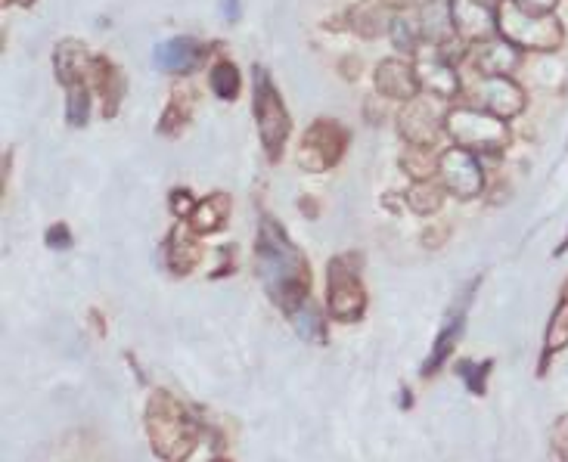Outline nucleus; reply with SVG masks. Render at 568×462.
<instances>
[{
  "mask_svg": "<svg viewBox=\"0 0 568 462\" xmlns=\"http://www.w3.org/2000/svg\"><path fill=\"white\" fill-rule=\"evenodd\" d=\"M221 16L227 22H236L239 19V0H221Z\"/></svg>",
  "mask_w": 568,
  "mask_h": 462,
  "instance_id": "obj_40",
  "label": "nucleus"
},
{
  "mask_svg": "<svg viewBox=\"0 0 568 462\" xmlns=\"http://www.w3.org/2000/svg\"><path fill=\"white\" fill-rule=\"evenodd\" d=\"M94 84L100 90V100H103V115L115 118L118 109H122L125 100V75L118 72V66L106 56H94Z\"/></svg>",
  "mask_w": 568,
  "mask_h": 462,
  "instance_id": "obj_21",
  "label": "nucleus"
},
{
  "mask_svg": "<svg viewBox=\"0 0 568 462\" xmlns=\"http://www.w3.org/2000/svg\"><path fill=\"white\" fill-rule=\"evenodd\" d=\"M168 205H171V214H174V218L187 221V218H190V211L196 208V199H193V193H190V190L177 187V190H171V196H168Z\"/></svg>",
  "mask_w": 568,
  "mask_h": 462,
  "instance_id": "obj_33",
  "label": "nucleus"
},
{
  "mask_svg": "<svg viewBox=\"0 0 568 462\" xmlns=\"http://www.w3.org/2000/svg\"><path fill=\"white\" fill-rule=\"evenodd\" d=\"M255 273L277 311L292 320L305 304H311V264L305 252L292 242L274 214H258L255 233Z\"/></svg>",
  "mask_w": 568,
  "mask_h": 462,
  "instance_id": "obj_1",
  "label": "nucleus"
},
{
  "mask_svg": "<svg viewBox=\"0 0 568 462\" xmlns=\"http://www.w3.org/2000/svg\"><path fill=\"white\" fill-rule=\"evenodd\" d=\"M348 140H351V134L339 125V121L320 118L305 131L302 143H298L295 162L308 174H323V171H330L342 162Z\"/></svg>",
  "mask_w": 568,
  "mask_h": 462,
  "instance_id": "obj_7",
  "label": "nucleus"
},
{
  "mask_svg": "<svg viewBox=\"0 0 568 462\" xmlns=\"http://www.w3.org/2000/svg\"><path fill=\"white\" fill-rule=\"evenodd\" d=\"M550 453L556 462H568V413H559L550 425Z\"/></svg>",
  "mask_w": 568,
  "mask_h": 462,
  "instance_id": "obj_31",
  "label": "nucleus"
},
{
  "mask_svg": "<svg viewBox=\"0 0 568 462\" xmlns=\"http://www.w3.org/2000/svg\"><path fill=\"white\" fill-rule=\"evenodd\" d=\"M53 72L56 81L63 87L72 84H87V78L94 75V56L87 53V47L81 41H59L53 50Z\"/></svg>",
  "mask_w": 568,
  "mask_h": 462,
  "instance_id": "obj_17",
  "label": "nucleus"
},
{
  "mask_svg": "<svg viewBox=\"0 0 568 462\" xmlns=\"http://www.w3.org/2000/svg\"><path fill=\"white\" fill-rule=\"evenodd\" d=\"M451 22L463 41L485 44L497 38V10L488 0H451Z\"/></svg>",
  "mask_w": 568,
  "mask_h": 462,
  "instance_id": "obj_12",
  "label": "nucleus"
},
{
  "mask_svg": "<svg viewBox=\"0 0 568 462\" xmlns=\"http://www.w3.org/2000/svg\"><path fill=\"white\" fill-rule=\"evenodd\" d=\"M497 35L519 50L553 53L565 41V28L553 13H528L516 0H500L497 4Z\"/></svg>",
  "mask_w": 568,
  "mask_h": 462,
  "instance_id": "obj_4",
  "label": "nucleus"
},
{
  "mask_svg": "<svg viewBox=\"0 0 568 462\" xmlns=\"http://www.w3.org/2000/svg\"><path fill=\"white\" fill-rule=\"evenodd\" d=\"M472 103L475 109H485L503 121H510L525 112V90L510 75H491V78L478 75L472 87Z\"/></svg>",
  "mask_w": 568,
  "mask_h": 462,
  "instance_id": "obj_11",
  "label": "nucleus"
},
{
  "mask_svg": "<svg viewBox=\"0 0 568 462\" xmlns=\"http://www.w3.org/2000/svg\"><path fill=\"white\" fill-rule=\"evenodd\" d=\"M444 118L447 109L441 97H413L398 112V131L413 146H435L444 131Z\"/></svg>",
  "mask_w": 568,
  "mask_h": 462,
  "instance_id": "obj_9",
  "label": "nucleus"
},
{
  "mask_svg": "<svg viewBox=\"0 0 568 462\" xmlns=\"http://www.w3.org/2000/svg\"><path fill=\"white\" fill-rule=\"evenodd\" d=\"M351 25H354V32L361 35V38H376L382 32V16H379V7L373 4H364V7H357L351 13Z\"/></svg>",
  "mask_w": 568,
  "mask_h": 462,
  "instance_id": "obj_30",
  "label": "nucleus"
},
{
  "mask_svg": "<svg viewBox=\"0 0 568 462\" xmlns=\"http://www.w3.org/2000/svg\"><path fill=\"white\" fill-rule=\"evenodd\" d=\"M438 177H441V187L463 202L478 199L485 190V171H482V165H478L475 152H469L463 146L441 152L438 156Z\"/></svg>",
  "mask_w": 568,
  "mask_h": 462,
  "instance_id": "obj_8",
  "label": "nucleus"
},
{
  "mask_svg": "<svg viewBox=\"0 0 568 462\" xmlns=\"http://www.w3.org/2000/svg\"><path fill=\"white\" fill-rule=\"evenodd\" d=\"M72 242H75V236H72L69 224H63V221L50 224L47 233H44V245H47V249H53V252H69Z\"/></svg>",
  "mask_w": 568,
  "mask_h": 462,
  "instance_id": "obj_32",
  "label": "nucleus"
},
{
  "mask_svg": "<svg viewBox=\"0 0 568 462\" xmlns=\"http://www.w3.org/2000/svg\"><path fill=\"white\" fill-rule=\"evenodd\" d=\"M230 221V196L227 193H212L196 202V208L190 211L187 218V227L196 233V236H212V233H221Z\"/></svg>",
  "mask_w": 568,
  "mask_h": 462,
  "instance_id": "obj_20",
  "label": "nucleus"
},
{
  "mask_svg": "<svg viewBox=\"0 0 568 462\" xmlns=\"http://www.w3.org/2000/svg\"><path fill=\"white\" fill-rule=\"evenodd\" d=\"M388 35H392V44L407 53V56H416L420 53V25H416L413 19H404V16H395L392 22H388Z\"/></svg>",
  "mask_w": 568,
  "mask_h": 462,
  "instance_id": "obj_29",
  "label": "nucleus"
},
{
  "mask_svg": "<svg viewBox=\"0 0 568 462\" xmlns=\"http://www.w3.org/2000/svg\"><path fill=\"white\" fill-rule=\"evenodd\" d=\"M444 131L451 134L454 146H463L469 152H503L506 143H510L506 121L475 106L447 109Z\"/></svg>",
  "mask_w": 568,
  "mask_h": 462,
  "instance_id": "obj_6",
  "label": "nucleus"
},
{
  "mask_svg": "<svg viewBox=\"0 0 568 462\" xmlns=\"http://www.w3.org/2000/svg\"><path fill=\"white\" fill-rule=\"evenodd\" d=\"M472 66H475V72L482 75V78L510 75L519 66V47H513L510 41H503V38H491V41L475 47Z\"/></svg>",
  "mask_w": 568,
  "mask_h": 462,
  "instance_id": "obj_19",
  "label": "nucleus"
},
{
  "mask_svg": "<svg viewBox=\"0 0 568 462\" xmlns=\"http://www.w3.org/2000/svg\"><path fill=\"white\" fill-rule=\"evenodd\" d=\"M208 87H212V94L224 103L236 100L239 94V69L230 63V59H221V63L212 66V72H208Z\"/></svg>",
  "mask_w": 568,
  "mask_h": 462,
  "instance_id": "obj_26",
  "label": "nucleus"
},
{
  "mask_svg": "<svg viewBox=\"0 0 568 462\" xmlns=\"http://www.w3.org/2000/svg\"><path fill=\"white\" fill-rule=\"evenodd\" d=\"M87 118H91V90H87V84L66 87V125L84 128Z\"/></svg>",
  "mask_w": 568,
  "mask_h": 462,
  "instance_id": "obj_27",
  "label": "nucleus"
},
{
  "mask_svg": "<svg viewBox=\"0 0 568 462\" xmlns=\"http://www.w3.org/2000/svg\"><path fill=\"white\" fill-rule=\"evenodd\" d=\"M568 348V276L559 289V298L550 311V320H547V329H544V348H541V357H537V379H544L550 373V366L556 363V357Z\"/></svg>",
  "mask_w": 568,
  "mask_h": 462,
  "instance_id": "obj_14",
  "label": "nucleus"
},
{
  "mask_svg": "<svg viewBox=\"0 0 568 462\" xmlns=\"http://www.w3.org/2000/svg\"><path fill=\"white\" fill-rule=\"evenodd\" d=\"M488 4H491V0H488ZM497 4H500V0H497Z\"/></svg>",
  "mask_w": 568,
  "mask_h": 462,
  "instance_id": "obj_46",
  "label": "nucleus"
},
{
  "mask_svg": "<svg viewBox=\"0 0 568 462\" xmlns=\"http://www.w3.org/2000/svg\"><path fill=\"white\" fill-rule=\"evenodd\" d=\"M444 239H447V227H435V230H426V233H423V245H426V249H441Z\"/></svg>",
  "mask_w": 568,
  "mask_h": 462,
  "instance_id": "obj_37",
  "label": "nucleus"
},
{
  "mask_svg": "<svg viewBox=\"0 0 568 462\" xmlns=\"http://www.w3.org/2000/svg\"><path fill=\"white\" fill-rule=\"evenodd\" d=\"M494 366H497V363H494L491 357H485V360H469V357H463V360L454 363V376L466 385V391H469L472 397H485Z\"/></svg>",
  "mask_w": 568,
  "mask_h": 462,
  "instance_id": "obj_23",
  "label": "nucleus"
},
{
  "mask_svg": "<svg viewBox=\"0 0 568 462\" xmlns=\"http://www.w3.org/2000/svg\"><path fill=\"white\" fill-rule=\"evenodd\" d=\"M404 202L413 214L429 218V214L441 211V205H444V187H438L432 180H413V187L407 190Z\"/></svg>",
  "mask_w": 568,
  "mask_h": 462,
  "instance_id": "obj_25",
  "label": "nucleus"
},
{
  "mask_svg": "<svg viewBox=\"0 0 568 462\" xmlns=\"http://www.w3.org/2000/svg\"><path fill=\"white\" fill-rule=\"evenodd\" d=\"M565 252H568V233H565V239H562V242L556 245V249H553V258H562Z\"/></svg>",
  "mask_w": 568,
  "mask_h": 462,
  "instance_id": "obj_43",
  "label": "nucleus"
},
{
  "mask_svg": "<svg viewBox=\"0 0 568 462\" xmlns=\"http://www.w3.org/2000/svg\"><path fill=\"white\" fill-rule=\"evenodd\" d=\"M252 84H255V94H252V112H255V125H258V137L264 146V156L267 162H280L283 156V146L292 134V118L286 112V103L280 97V90L264 66L255 63L252 69Z\"/></svg>",
  "mask_w": 568,
  "mask_h": 462,
  "instance_id": "obj_5",
  "label": "nucleus"
},
{
  "mask_svg": "<svg viewBox=\"0 0 568 462\" xmlns=\"http://www.w3.org/2000/svg\"><path fill=\"white\" fill-rule=\"evenodd\" d=\"M420 35L423 41H429L432 47H444L457 32H454V22H451V4H441V0H426L420 7Z\"/></svg>",
  "mask_w": 568,
  "mask_h": 462,
  "instance_id": "obj_22",
  "label": "nucleus"
},
{
  "mask_svg": "<svg viewBox=\"0 0 568 462\" xmlns=\"http://www.w3.org/2000/svg\"><path fill=\"white\" fill-rule=\"evenodd\" d=\"M376 90L385 97V100H398V103H407L420 94V78H416V69L407 66L404 59H382L376 66Z\"/></svg>",
  "mask_w": 568,
  "mask_h": 462,
  "instance_id": "obj_16",
  "label": "nucleus"
},
{
  "mask_svg": "<svg viewBox=\"0 0 568 462\" xmlns=\"http://www.w3.org/2000/svg\"><path fill=\"white\" fill-rule=\"evenodd\" d=\"M208 462H233V459H227L224 453H215V459H208Z\"/></svg>",
  "mask_w": 568,
  "mask_h": 462,
  "instance_id": "obj_44",
  "label": "nucleus"
},
{
  "mask_svg": "<svg viewBox=\"0 0 568 462\" xmlns=\"http://www.w3.org/2000/svg\"><path fill=\"white\" fill-rule=\"evenodd\" d=\"M478 283H482V280H472V283H469V289H466V295H463V304H460V311H454L451 317H447V320L441 323L438 335L432 338V348H429V354H426V360H423V366H420V379H423V382L435 379L441 369L451 363V357L457 354V345H460V338H463V332H466V304L472 301V292L478 289Z\"/></svg>",
  "mask_w": 568,
  "mask_h": 462,
  "instance_id": "obj_10",
  "label": "nucleus"
},
{
  "mask_svg": "<svg viewBox=\"0 0 568 462\" xmlns=\"http://www.w3.org/2000/svg\"><path fill=\"white\" fill-rule=\"evenodd\" d=\"M143 431L159 462H190L202 444V416L168 388H149Z\"/></svg>",
  "mask_w": 568,
  "mask_h": 462,
  "instance_id": "obj_2",
  "label": "nucleus"
},
{
  "mask_svg": "<svg viewBox=\"0 0 568 462\" xmlns=\"http://www.w3.org/2000/svg\"><path fill=\"white\" fill-rule=\"evenodd\" d=\"M401 168L413 177V180H432V171L438 174V159L429 152V146H413L404 149L401 156Z\"/></svg>",
  "mask_w": 568,
  "mask_h": 462,
  "instance_id": "obj_28",
  "label": "nucleus"
},
{
  "mask_svg": "<svg viewBox=\"0 0 568 462\" xmlns=\"http://www.w3.org/2000/svg\"><path fill=\"white\" fill-rule=\"evenodd\" d=\"M218 255H221V264L208 276H212V280H227V276L236 270V245H221Z\"/></svg>",
  "mask_w": 568,
  "mask_h": 462,
  "instance_id": "obj_34",
  "label": "nucleus"
},
{
  "mask_svg": "<svg viewBox=\"0 0 568 462\" xmlns=\"http://www.w3.org/2000/svg\"><path fill=\"white\" fill-rule=\"evenodd\" d=\"M202 441H208V447H212L215 453H224L227 450V435L215 425V422H205L202 419Z\"/></svg>",
  "mask_w": 568,
  "mask_h": 462,
  "instance_id": "obj_35",
  "label": "nucleus"
},
{
  "mask_svg": "<svg viewBox=\"0 0 568 462\" xmlns=\"http://www.w3.org/2000/svg\"><path fill=\"white\" fill-rule=\"evenodd\" d=\"M202 59H205V47L193 38H171V41L159 44L153 53L156 69L165 75H190L199 69Z\"/></svg>",
  "mask_w": 568,
  "mask_h": 462,
  "instance_id": "obj_18",
  "label": "nucleus"
},
{
  "mask_svg": "<svg viewBox=\"0 0 568 462\" xmlns=\"http://www.w3.org/2000/svg\"><path fill=\"white\" fill-rule=\"evenodd\" d=\"M190 115H193V97L184 94V90H174L162 118H159V134L162 137H177L187 125H190Z\"/></svg>",
  "mask_w": 568,
  "mask_h": 462,
  "instance_id": "obj_24",
  "label": "nucleus"
},
{
  "mask_svg": "<svg viewBox=\"0 0 568 462\" xmlns=\"http://www.w3.org/2000/svg\"><path fill=\"white\" fill-rule=\"evenodd\" d=\"M516 4L522 7V10H528V13H553L556 7H559V0H516Z\"/></svg>",
  "mask_w": 568,
  "mask_h": 462,
  "instance_id": "obj_36",
  "label": "nucleus"
},
{
  "mask_svg": "<svg viewBox=\"0 0 568 462\" xmlns=\"http://www.w3.org/2000/svg\"><path fill=\"white\" fill-rule=\"evenodd\" d=\"M162 264L171 276H190L202 264V242L187 224H174L162 242Z\"/></svg>",
  "mask_w": 568,
  "mask_h": 462,
  "instance_id": "obj_13",
  "label": "nucleus"
},
{
  "mask_svg": "<svg viewBox=\"0 0 568 462\" xmlns=\"http://www.w3.org/2000/svg\"><path fill=\"white\" fill-rule=\"evenodd\" d=\"M364 258L357 252H342L326 261V317L342 326L361 323L367 314V286L361 276Z\"/></svg>",
  "mask_w": 568,
  "mask_h": 462,
  "instance_id": "obj_3",
  "label": "nucleus"
},
{
  "mask_svg": "<svg viewBox=\"0 0 568 462\" xmlns=\"http://www.w3.org/2000/svg\"><path fill=\"white\" fill-rule=\"evenodd\" d=\"M10 4H16V0H4V7H10ZM22 4H32V0H22Z\"/></svg>",
  "mask_w": 568,
  "mask_h": 462,
  "instance_id": "obj_45",
  "label": "nucleus"
},
{
  "mask_svg": "<svg viewBox=\"0 0 568 462\" xmlns=\"http://www.w3.org/2000/svg\"><path fill=\"white\" fill-rule=\"evenodd\" d=\"M87 320H91V326H94V332L100 335V338H106V332H109V326H106V317L97 311V307H94V311H87Z\"/></svg>",
  "mask_w": 568,
  "mask_h": 462,
  "instance_id": "obj_38",
  "label": "nucleus"
},
{
  "mask_svg": "<svg viewBox=\"0 0 568 462\" xmlns=\"http://www.w3.org/2000/svg\"><path fill=\"white\" fill-rule=\"evenodd\" d=\"M416 0H382V7H392V10H404V7H413Z\"/></svg>",
  "mask_w": 568,
  "mask_h": 462,
  "instance_id": "obj_41",
  "label": "nucleus"
},
{
  "mask_svg": "<svg viewBox=\"0 0 568 462\" xmlns=\"http://www.w3.org/2000/svg\"><path fill=\"white\" fill-rule=\"evenodd\" d=\"M398 407H401L404 413L416 407V397H413V391H410L407 385H401V388H398Z\"/></svg>",
  "mask_w": 568,
  "mask_h": 462,
  "instance_id": "obj_39",
  "label": "nucleus"
},
{
  "mask_svg": "<svg viewBox=\"0 0 568 462\" xmlns=\"http://www.w3.org/2000/svg\"><path fill=\"white\" fill-rule=\"evenodd\" d=\"M302 211H305V214H311V218H317V205H314V202H311L308 196L302 199Z\"/></svg>",
  "mask_w": 568,
  "mask_h": 462,
  "instance_id": "obj_42",
  "label": "nucleus"
},
{
  "mask_svg": "<svg viewBox=\"0 0 568 462\" xmlns=\"http://www.w3.org/2000/svg\"><path fill=\"white\" fill-rule=\"evenodd\" d=\"M416 78H420V87H426L432 97L441 100H454L460 94V75L457 69L447 63L444 53H416Z\"/></svg>",
  "mask_w": 568,
  "mask_h": 462,
  "instance_id": "obj_15",
  "label": "nucleus"
}]
</instances>
